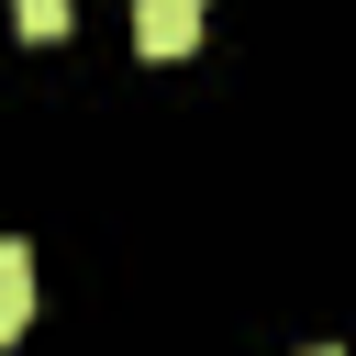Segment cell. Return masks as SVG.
Returning <instances> with one entry per match:
<instances>
[{"label": "cell", "instance_id": "1", "mask_svg": "<svg viewBox=\"0 0 356 356\" xmlns=\"http://www.w3.org/2000/svg\"><path fill=\"white\" fill-rule=\"evenodd\" d=\"M200 44V0H134V56H189Z\"/></svg>", "mask_w": 356, "mask_h": 356}, {"label": "cell", "instance_id": "2", "mask_svg": "<svg viewBox=\"0 0 356 356\" xmlns=\"http://www.w3.org/2000/svg\"><path fill=\"white\" fill-rule=\"evenodd\" d=\"M22 323H33V245H11V234H0V345H11Z\"/></svg>", "mask_w": 356, "mask_h": 356}, {"label": "cell", "instance_id": "3", "mask_svg": "<svg viewBox=\"0 0 356 356\" xmlns=\"http://www.w3.org/2000/svg\"><path fill=\"white\" fill-rule=\"evenodd\" d=\"M11 22H22L33 44H56V33H67V0H11Z\"/></svg>", "mask_w": 356, "mask_h": 356}]
</instances>
